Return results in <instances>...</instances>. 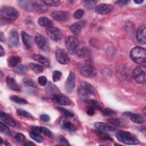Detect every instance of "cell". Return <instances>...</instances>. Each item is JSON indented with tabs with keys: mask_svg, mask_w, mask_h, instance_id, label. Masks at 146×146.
Wrapping results in <instances>:
<instances>
[{
	"mask_svg": "<svg viewBox=\"0 0 146 146\" xmlns=\"http://www.w3.org/2000/svg\"><path fill=\"white\" fill-rule=\"evenodd\" d=\"M29 135H30V136L31 137V138H32L33 140H34L37 143H41L43 141V139L39 135V133H38L36 132L32 131L29 133Z\"/></svg>",
	"mask_w": 146,
	"mask_h": 146,
	"instance_id": "35",
	"label": "cell"
},
{
	"mask_svg": "<svg viewBox=\"0 0 146 146\" xmlns=\"http://www.w3.org/2000/svg\"><path fill=\"white\" fill-rule=\"evenodd\" d=\"M22 42L27 49H30L33 46V39L26 32L22 31L21 33Z\"/></svg>",
	"mask_w": 146,
	"mask_h": 146,
	"instance_id": "22",
	"label": "cell"
},
{
	"mask_svg": "<svg viewBox=\"0 0 146 146\" xmlns=\"http://www.w3.org/2000/svg\"><path fill=\"white\" fill-rule=\"evenodd\" d=\"M41 128H42L41 133H43L44 135H46L47 136H48L50 138H51V139L54 138V135L50 130H49L48 128H47L46 127H41Z\"/></svg>",
	"mask_w": 146,
	"mask_h": 146,
	"instance_id": "43",
	"label": "cell"
},
{
	"mask_svg": "<svg viewBox=\"0 0 146 146\" xmlns=\"http://www.w3.org/2000/svg\"><path fill=\"white\" fill-rule=\"evenodd\" d=\"M46 33L48 36L54 42H58L61 40L63 33L61 30L56 27H50L46 29Z\"/></svg>",
	"mask_w": 146,
	"mask_h": 146,
	"instance_id": "9",
	"label": "cell"
},
{
	"mask_svg": "<svg viewBox=\"0 0 146 146\" xmlns=\"http://www.w3.org/2000/svg\"><path fill=\"white\" fill-rule=\"evenodd\" d=\"M62 128L70 132H74L76 131V127L72 124L70 121L64 120L62 124Z\"/></svg>",
	"mask_w": 146,
	"mask_h": 146,
	"instance_id": "29",
	"label": "cell"
},
{
	"mask_svg": "<svg viewBox=\"0 0 146 146\" xmlns=\"http://www.w3.org/2000/svg\"><path fill=\"white\" fill-rule=\"evenodd\" d=\"M124 115L129 116L131 120L133 122L137 124H143L145 121L144 118L140 114L134 113H131L128 112L125 113Z\"/></svg>",
	"mask_w": 146,
	"mask_h": 146,
	"instance_id": "23",
	"label": "cell"
},
{
	"mask_svg": "<svg viewBox=\"0 0 146 146\" xmlns=\"http://www.w3.org/2000/svg\"><path fill=\"white\" fill-rule=\"evenodd\" d=\"M55 56L57 61L62 64H67L69 62V57L66 52L62 48H58L56 51Z\"/></svg>",
	"mask_w": 146,
	"mask_h": 146,
	"instance_id": "14",
	"label": "cell"
},
{
	"mask_svg": "<svg viewBox=\"0 0 146 146\" xmlns=\"http://www.w3.org/2000/svg\"><path fill=\"white\" fill-rule=\"evenodd\" d=\"M58 110L62 113L63 114V115L67 117H71L74 116V113L72 112H71V111L63 108V107H58Z\"/></svg>",
	"mask_w": 146,
	"mask_h": 146,
	"instance_id": "39",
	"label": "cell"
},
{
	"mask_svg": "<svg viewBox=\"0 0 146 146\" xmlns=\"http://www.w3.org/2000/svg\"><path fill=\"white\" fill-rule=\"evenodd\" d=\"M31 58L34 60L39 62L40 63L43 64L45 66L49 67L50 66V62L49 60L42 55H40V54H33L31 55Z\"/></svg>",
	"mask_w": 146,
	"mask_h": 146,
	"instance_id": "24",
	"label": "cell"
},
{
	"mask_svg": "<svg viewBox=\"0 0 146 146\" xmlns=\"http://www.w3.org/2000/svg\"><path fill=\"white\" fill-rule=\"evenodd\" d=\"M132 75L135 81L140 84L145 83V71L142 66H137L133 70Z\"/></svg>",
	"mask_w": 146,
	"mask_h": 146,
	"instance_id": "8",
	"label": "cell"
},
{
	"mask_svg": "<svg viewBox=\"0 0 146 146\" xmlns=\"http://www.w3.org/2000/svg\"><path fill=\"white\" fill-rule=\"evenodd\" d=\"M143 1H138V0H137V1H134V2L135 3H137V4H140V3H143Z\"/></svg>",
	"mask_w": 146,
	"mask_h": 146,
	"instance_id": "56",
	"label": "cell"
},
{
	"mask_svg": "<svg viewBox=\"0 0 146 146\" xmlns=\"http://www.w3.org/2000/svg\"><path fill=\"white\" fill-rule=\"evenodd\" d=\"M103 114L105 116H113L116 114V111L110 108H104L102 110Z\"/></svg>",
	"mask_w": 146,
	"mask_h": 146,
	"instance_id": "41",
	"label": "cell"
},
{
	"mask_svg": "<svg viewBox=\"0 0 146 146\" xmlns=\"http://www.w3.org/2000/svg\"><path fill=\"white\" fill-rule=\"evenodd\" d=\"M95 133L96 134V135L99 137L100 138L103 139V140H112V139L111 138V137L107 135L106 132L102 131H100V130H96L95 131Z\"/></svg>",
	"mask_w": 146,
	"mask_h": 146,
	"instance_id": "34",
	"label": "cell"
},
{
	"mask_svg": "<svg viewBox=\"0 0 146 146\" xmlns=\"http://www.w3.org/2000/svg\"><path fill=\"white\" fill-rule=\"evenodd\" d=\"M84 10L80 9L77 10L74 13V17L76 19H80V18H82L83 17V16L84 15Z\"/></svg>",
	"mask_w": 146,
	"mask_h": 146,
	"instance_id": "46",
	"label": "cell"
},
{
	"mask_svg": "<svg viewBox=\"0 0 146 146\" xmlns=\"http://www.w3.org/2000/svg\"><path fill=\"white\" fill-rule=\"evenodd\" d=\"M29 67L36 74H39L43 71V67L40 64L31 63L29 64Z\"/></svg>",
	"mask_w": 146,
	"mask_h": 146,
	"instance_id": "31",
	"label": "cell"
},
{
	"mask_svg": "<svg viewBox=\"0 0 146 146\" xmlns=\"http://www.w3.org/2000/svg\"><path fill=\"white\" fill-rule=\"evenodd\" d=\"M79 70L82 75L87 78H93L96 75V71L94 67L89 64H82Z\"/></svg>",
	"mask_w": 146,
	"mask_h": 146,
	"instance_id": "7",
	"label": "cell"
},
{
	"mask_svg": "<svg viewBox=\"0 0 146 146\" xmlns=\"http://www.w3.org/2000/svg\"><path fill=\"white\" fill-rule=\"evenodd\" d=\"M47 91L49 94L54 95L55 94H58L59 90L56 87V86L53 84L52 83L50 82V83H48V84H47Z\"/></svg>",
	"mask_w": 146,
	"mask_h": 146,
	"instance_id": "32",
	"label": "cell"
},
{
	"mask_svg": "<svg viewBox=\"0 0 146 146\" xmlns=\"http://www.w3.org/2000/svg\"><path fill=\"white\" fill-rule=\"evenodd\" d=\"M84 102L87 103L89 105L91 106V107H93L94 109H97L99 110H102V107L100 105V104L99 103H98L96 100H93V99H85Z\"/></svg>",
	"mask_w": 146,
	"mask_h": 146,
	"instance_id": "27",
	"label": "cell"
},
{
	"mask_svg": "<svg viewBox=\"0 0 146 146\" xmlns=\"http://www.w3.org/2000/svg\"><path fill=\"white\" fill-rule=\"evenodd\" d=\"M62 74L60 71H58V70H55L53 72L52 74V80L54 82H56L57 81H59L62 77Z\"/></svg>",
	"mask_w": 146,
	"mask_h": 146,
	"instance_id": "40",
	"label": "cell"
},
{
	"mask_svg": "<svg viewBox=\"0 0 146 146\" xmlns=\"http://www.w3.org/2000/svg\"><path fill=\"white\" fill-rule=\"evenodd\" d=\"M0 131H1V133L3 135H7V136L11 135V132L9 128L2 122L0 123Z\"/></svg>",
	"mask_w": 146,
	"mask_h": 146,
	"instance_id": "38",
	"label": "cell"
},
{
	"mask_svg": "<svg viewBox=\"0 0 146 146\" xmlns=\"http://www.w3.org/2000/svg\"><path fill=\"white\" fill-rule=\"evenodd\" d=\"M77 54L80 58H87V57L90 56L91 55V52H90V50L88 48L83 47V48L79 50Z\"/></svg>",
	"mask_w": 146,
	"mask_h": 146,
	"instance_id": "28",
	"label": "cell"
},
{
	"mask_svg": "<svg viewBox=\"0 0 146 146\" xmlns=\"http://www.w3.org/2000/svg\"><path fill=\"white\" fill-rule=\"evenodd\" d=\"M108 122L116 126H118V127H123L125 125V123H124V121L120 119H117V118H110L107 120Z\"/></svg>",
	"mask_w": 146,
	"mask_h": 146,
	"instance_id": "33",
	"label": "cell"
},
{
	"mask_svg": "<svg viewBox=\"0 0 146 146\" xmlns=\"http://www.w3.org/2000/svg\"><path fill=\"white\" fill-rule=\"evenodd\" d=\"M24 84L27 87H30L32 88H36L37 86L35 83L30 79H26L24 81Z\"/></svg>",
	"mask_w": 146,
	"mask_h": 146,
	"instance_id": "44",
	"label": "cell"
},
{
	"mask_svg": "<svg viewBox=\"0 0 146 146\" xmlns=\"http://www.w3.org/2000/svg\"><path fill=\"white\" fill-rule=\"evenodd\" d=\"M31 129L33 131L36 132L38 133H41V130H42V128L41 127H36V126H33L31 127Z\"/></svg>",
	"mask_w": 146,
	"mask_h": 146,
	"instance_id": "51",
	"label": "cell"
},
{
	"mask_svg": "<svg viewBox=\"0 0 146 146\" xmlns=\"http://www.w3.org/2000/svg\"><path fill=\"white\" fill-rule=\"evenodd\" d=\"M146 26L143 24L140 26L136 31V40L137 42L141 45L145 44L146 43Z\"/></svg>",
	"mask_w": 146,
	"mask_h": 146,
	"instance_id": "13",
	"label": "cell"
},
{
	"mask_svg": "<svg viewBox=\"0 0 146 146\" xmlns=\"http://www.w3.org/2000/svg\"><path fill=\"white\" fill-rule=\"evenodd\" d=\"M75 86V75L72 71H70L66 82L65 88L68 94H71L74 90Z\"/></svg>",
	"mask_w": 146,
	"mask_h": 146,
	"instance_id": "12",
	"label": "cell"
},
{
	"mask_svg": "<svg viewBox=\"0 0 146 146\" xmlns=\"http://www.w3.org/2000/svg\"><path fill=\"white\" fill-rule=\"evenodd\" d=\"M39 25L42 27H50L52 25V21L46 17H40L38 21Z\"/></svg>",
	"mask_w": 146,
	"mask_h": 146,
	"instance_id": "26",
	"label": "cell"
},
{
	"mask_svg": "<svg viewBox=\"0 0 146 146\" xmlns=\"http://www.w3.org/2000/svg\"><path fill=\"white\" fill-rule=\"evenodd\" d=\"M14 71L19 75H24L27 71V67L25 65L18 64L14 68Z\"/></svg>",
	"mask_w": 146,
	"mask_h": 146,
	"instance_id": "30",
	"label": "cell"
},
{
	"mask_svg": "<svg viewBox=\"0 0 146 146\" xmlns=\"http://www.w3.org/2000/svg\"><path fill=\"white\" fill-rule=\"evenodd\" d=\"M10 100L15 103H18V104H27V100H26L25 99H23V98H21L20 97H18L16 95H13V96H11L10 97Z\"/></svg>",
	"mask_w": 146,
	"mask_h": 146,
	"instance_id": "37",
	"label": "cell"
},
{
	"mask_svg": "<svg viewBox=\"0 0 146 146\" xmlns=\"http://www.w3.org/2000/svg\"><path fill=\"white\" fill-rule=\"evenodd\" d=\"M117 140L127 145H137L140 143L139 140L135 137L129 132L125 131H119L116 134Z\"/></svg>",
	"mask_w": 146,
	"mask_h": 146,
	"instance_id": "3",
	"label": "cell"
},
{
	"mask_svg": "<svg viewBox=\"0 0 146 146\" xmlns=\"http://www.w3.org/2000/svg\"><path fill=\"white\" fill-rule=\"evenodd\" d=\"M35 42L38 47L43 51H47L49 50V44L47 39L40 34H36L35 37Z\"/></svg>",
	"mask_w": 146,
	"mask_h": 146,
	"instance_id": "10",
	"label": "cell"
},
{
	"mask_svg": "<svg viewBox=\"0 0 146 146\" xmlns=\"http://www.w3.org/2000/svg\"><path fill=\"white\" fill-rule=\"evenodd\" d=\"M38 83L42 86H45L47 83V78L44 76H40L38 79Z\"/></svg>",
	"mask_w": 146,
	"mask_h": 146,
	"instance_id": "47",
	"label": "cell"
},
{
	"mask_svg": "<svg viewBox=\"0 0 146 146\" xmlns=\"http://www.w3.org/2000/svg\"><path fill=\"white\" fill-rule=\"evenodd\" d=\"M130 57L135 63L145 66L146 63L145 50L141 47H135L130 51Z\"/></svg>",
	"mask_w": 146,
	"mask_h": 146,
	"instance_id": "2",
	"label": "cell"
},
{
	"mask_svg": "<svg viewBox=\"0 0 146 146\" xmlns=\"http://www.w3.org/2000/svg\"><path fill=\"white\" fill-rule=\"evenodd\" d=\"M113 10V7L109 4L102 3L95 8V12L99 14H108L111 13Z\"/></svg>",
	"mask_w": 146,
	"mask_h": 146,
	"instance_id": "17",
	"label": "cell"
},
{
	"mask_svg": "<svg viewBox=\"0 0 146 146\" xmlns=\"http://www.w3.org/2000/svg\"><path fill=\"white\" fill-rule=\"evenodd\" d=\"M14 139L17 141H18L19 143H21V142H23L25 141V137L24 135L19 133H17V135H15V136H14Z\"/></svg>",
	"mask_w": 146,
	"mask_h": 146,
	"instance_id": "48",
	"label": "cell"
},
{
	"mask_svg": "<svg viewBox=\"0 0 146 146\" xmlns=\"http://www.w3.org/2000/svg\"><path fill=\"white\" fill-rule=\"evenodd\" d=\"M18 3L22 7L27 11H35L39 13H44L47 10L46 6L42 1H19Z\"/></svg>",
	"mask_w": 146,
	"mask_h": 146,
	"instance_id": "1",
	"label": "cell"
},
{
	"mask_svg": "<svg viewBox=\"0 0 146 146\" xmlns=\"http://www.w3.org/2000/svg\"><path fill=\"white\" fill-rule=\"evenodd\" d=\"M40 119L42 121H43L44 122H46V121H48L50 120V117L47 114H42L40 116Z\"/></svg>",
	"mask_w": 146,
	"mask_h": 146,
	"instance_id": "50",
	"label": "cell"
},
{
	"mask_svg": "<svg viewBox=\"0 0 146 146\" xmlns=\"http://www.w3.org/2000/svg\"><path fill=\"white\" fill-rule=\"evenodd\" d=\"M0 15L2 18L9 21H13L17 19L19 15L18 11L9 6H5L1 8Z\"/></svg>",
	"mask_w": 146,
	"mask_h": 146,
	"instance_id": "4",
	"label": "cell"
},
{
	"mask_svg": "<svg viewBox=\"0 0 146 146\" xmlns=\"http://www.w3.org/2000/svg\"><path fill=\"white\" fill-rule=\"evenodd\" d=\"M7 87L13 91L20 92L21 88L19 85L17 84L15 79L10 76H8L6 79Z\"/></svg>",
	"mask_w": 146,
	"mask_h": 146,
	"instance_id": "19",
	"label": "cell"
},
{
	"mask_svg": "<svg viewBox=\"0 0 146 146\" xmlns=\"http://www.w3.org/2000/svg\"><path fill=\"white\" fill-rule=\"evenodd\" d=\"M0 47H1V50H0V54H1V56H2L3 55H5V50L3 49V48L2 47V45H0Z\"/></svg>",
	"mask_w": 146,
	"mask_h": 146,
	"instance_id": "54",
	"label": "cell"
},
{
	"mask_svg": "<svg viewBox=\"0 0 146 146\" xmlns=\"http://www.w3.org/2000/svg\"><path fill=\"white\" fill-rule=\"evenodd\" d=\"M17 113H18V115H19V116H23V117H31V115L27 111L22 110V109H18L17 110Z\"/></svg>",
	"mask_w": 146,
	"mask_h": 146,
	"instance_id": "42",
	"label": "cell"
},
{
	"mask_svg": "<svg viewBox=\"0 0 146 146\" xmlns=\"http://www.w3.org/2000/svg\"><path fill=\"white\" fill-rule=\"evenodd\" d=\"M66 47L70 54H77L79 48V41L75 36H69L67 37L65 42Z\"/></svg>",
	"mask_w": 146,
	"mask_h": 146,
	"instance_id": "6",
	"label": "cell"
},
{
	"mask_svg": "<svg viewBox=\"0 0 146 146\" xmlns=\"http://www.w3.org/2000/svg\"><path fill=\"white\" fill-rule=\"evenodd\" d=\"M58 140H59V142L60 143H61L62 144H64V145H69V143H68V141L64 138L63 137V136H60L58 137Z\"/></svg>",
	"mask_w": 146,
	"mask_h": 146,
	"instance_id": "49",
	"label": "cell"
},
{
	"mask_svg": "<svg viewBox=\"0 0 146 146\" xmlns=\"http://www.w3.org/2000/svg\"><path fill=\"white\" fill-rule=\"evenodd\" d=\"M0 118L2 121L11 127H14L16 125L15 121L10 115H7V113L3 112L2 111H1L0 112Z\"/></svg>",
	"mask_w": 146,
	"mask_h": 146,
	"instance_id": "21",
	"label": "cell"
},
{
	"mask_svg": "<svg viewBox=\"0 0 146 146\" xmlns=\"http://www.w3.org/2000/svg\"><path fill=\"white\" fill-rule=\"evenodd\" d=\"M51 17L59 22L67 21L70 18V14L66 11H53L51 13Z\"/></svg>",
	"mask_w": 146,
	"mask_h": 146,
	"instance_id": "16",
	"label": "cell"
},
{
	"mask_svg": "<svg viewBox=\"0 0 146 146\" xmlns=\"http://www.w3.org/2000/svg\"><path fill=\"white\" fill-rule=\"evenodd\" d=\"M21 62V58L17 55H12L8 58V66L10 67L14 68Z\"/></svg>",
	"mask_w": 146,
	"mask_h": 146,
	"instance_id": "25",
	"label": "cell"
},
{
	"mask_svg": "<svg viewBox=\"0 0 146 146\" xmlns=\"http://www.w3.org/2000/svg\"><path fill=\"white\" fill-rule=\"evenodd\" d=\"M84 25L85 22L84 21H80L70 26V30L75 35H78Z\"/></svg>",
	"mask_w": 146,
	"mask_h": 146,
	"instance_id": "18",
	"label": "cell"
},
{
	"mask_svg": "<svg viewBox=\"0 0 146 146\" xmlns=\"http://www.w3.org/2000/svg\"><path fill=\"white\" fill-rule=\"evenodd\" d=\"M129 1H125V0H121V1H116L115 3L119 5V6H123V5H126L127 3H128Z\"/></svg>",
	"mask_w": 146,
	"mask_h": 146,
	"instance_id": "52",
	"label": "cell"
},
{
	"mask_svg": "<svg viewBox=\"0 0 146 146\" xmlns=\"http://www.w3.org/2000/svg\"><path fill=\"white\" fill-rule=\"evenodd\" d=\"M42 2L46 6L51 7H58L60 5V1L57 0H46L42 1Z\"/></svg>",
	"mask_w": 146,
	"mask_h": 146,
	"instance_id": "36",
	"label": "cell"
},
{
	"mask_svg": "<svg viewBox=\"0 0 146 146\" xmlns=\"http://www.w3.org/2000/svg\"><path fill=\"white\" fill-rule=\"evenodd\" d=\"M24 145H27V146H29V145H34L35 144H34L33 143L31 142V141H28V142L25 143Z\"/></svg>",
	"mask_w": 146,
	"mask_h": 146,
	"instance_id": "55",
	"label": "cell"
},
{
	"mask_svg": "<svg viewBox=\"0 0 146 146\" xmlns=\"http://www.w3.org/2000/svg\"><path fill=\"white\" fill-rule=\"evenodd\" d=\"M94 127L98 130L104 132H113L116 129L113 127L103 122H96L94 124Z\"/></svg>",
	"mask_w": 146,
	"mask_h": 146,
	"instance_id": "20",
	"label": "cell"
},
{
	"mask_svg": "<svg viewBox=\"0 0 146 146\" xmlns=\"http://www.w3.org/2000/svg\"><path fill=\"white\" fill-rule=\"evenodd\" d=\"M78 94L84 100L87 99L90 95H95L96 90L95 88L90 83L86 82H82L78 87Z\"/></svg>",
	"mask_w": 146,
	"mask_h": 146,
	"instance_id": "5",
	"label": "cell"
},
{
	"mask_svg": "<svg viewBox=\"0 0 146 146\" xmlns=\"http://www.w3.org/2000/svg\"><path fill=\"white\" fill-rule=\"evenodd\" d=\"M87 113L90 115V116H92L94 113H95V110L94 108L92 107H89L87 110Z\"/></svg>",
	"mask_w": 146,
	"mask_h": 146,
	"instance_id": "53",
	"label": "cell"
},
{
	"mask_svg": "<svg viewBox=\"0 0 146 146\" xmlns=\"http://www.w3.org/2000/svg\"><path fill=\"white\" fill-rule=\"evenodd\" d=\"M9 45L11 47H17L19 45V34L16 29H11L9 34Z\"/></svg>",
	"mask_w": 146,
	"mask_h": 146,
	"instance_id": "11",
	"label": "cell"
},
{
	"mask_svg": "<svg viewBox=\"0 0 146 146\" xmlns=\"http://www.w3.org/2000/svg\"><path fill=\"white\" fill-rule=\"evenodd\" d=\"M52 99L54 102L62 106H70L72 103L68 97L59 94L53 95Z\"/></svg>",
	"mask_w": 146,
	"mask_h": 146,
	"instance_id": "15",
	"label": "cell"
},
{
	"mask_svg": "<svg viewBox=\"0 0 146 146\" xmlns=\"http://www.w3.org/2000/svg\"><path fill=\"white\" fill-rule=\"evenodd\" d=\"M96 3V2L95 1H92V0L86 1H85V3H84L85 7L87 9H88V10L91 9L94 7Z\"/></svg>",
	"mask_w": 146,
	"mask_h": 146,
	"instance_id": "45",
	"label": "cell"
},
{
	"mask_svg": "<svg viewBox=\"0 0 146 146\" xmlns=\"http://www.w3.org/2000/svg\"><path fill=\"white\" fill-rule=\"evenodd\" d=\"M1 41L2 42L3 41V39H2V38H3V34L2 32H1Z\"/></svg>",
	"mask_w": 146,
	"mask_h": 146,
	"instance_id": "57",
	"label": "cell"
}]
</instances>
